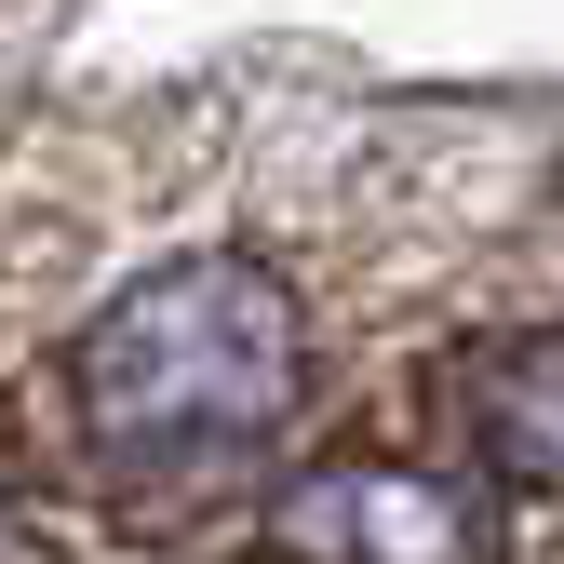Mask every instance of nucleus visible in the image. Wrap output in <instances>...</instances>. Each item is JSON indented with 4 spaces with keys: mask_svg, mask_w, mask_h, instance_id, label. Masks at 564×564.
Instances as JSON below:
<instances>
[{
    "mask_svg": "<svg viewBox=\"0 0 564 564\" xmlns=\"http://www.w3.org/2000/svg\"><path fill=\"white\" fill-rule=\"evenodd\" d=\"M256 551L269 564H511V511L470 457H310L296 484L256 498Z\"/></svg>",
    "mask_w": 564,
    "mask_h": 564,
    "instance_id": "obj_2",
    "label": "nucleus"
},
{
    "mask_svg": "<svg viewBox=\"0 0 564 564\" xmlns=\"http://www.w3.org/2000/svg\"><path fill=\"white\" fill-rule=\"evenodd\" d=\"M296 403H310V296L282 256H242V242L134 269L54 364L67 470L108 484L121 511L216 498L229 470H256L296 431Z\"/></svg>",
    "mask_w": 564,
    "mask_h": 564,
    "instance_id": "obj_1",
    "label": "nucleus"
},
{
    "mask_svg": "<svg viewBox=\"0 0 564 564\" xmlns=\"http://www.w3.org/2000/svg\"><path fill=\"white\" fill-rule=\"evenodd\" d=\"M0 564H67V551H54V538H41V511H28V498H14V484H0Z\"/></svg>",
    "mask_w": 564,
    "mask_h": 564,
    "instance_id": "obj_4",
    "label": "nucleus"
},
{
    "mask_svg": "<svg viewBox=\"0 0 564 564\" xmlns=\"http://www.w3.org/2000/svg\"><path fill=\"white\" fill-rule=\"evenodd\" d=\"M444 431L484 484H511V498H564V310L538 323H498L470 336L444 364Z\"/></svg>",
    "mask_w": 564,
    "mask_h": 564,
    "instance_id": "obj_3",
    "label": "nucleus"
}]
</instances>
